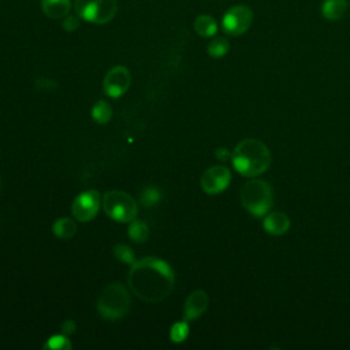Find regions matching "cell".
Listing matches in <instances>:
<instances>
[{
	"label": "cell",
	"mask_w": 350,
	"mask_h": 350,
	"mask_svg": "<svg viewBox=\"0 0 350 350\" xmlns=\"http://www.w3.org/2000/svg\"><path fill=\"white\" fill-rule=\"evenodd\" d=\"M231 182V171L226 165H212L201 175V189L206 194H219L227 189Z\"/></svg>",
	"instance_id": "9"
},
{
	"label": "cell",
	"mask_w": 350,
	"mask_h": 350,
	"mask_svg": "<svg viewBox=\"0 0 350 350\" xmlns=\"http://www.w3.org/2000/svg\"><path fill=\"white\" fill-rule=\"evenodd\" d=\"M175 283L170 264L157 257H144L131 264L127 276L129 288L134 295L146 302L165 299Z\"/></svg>",
	"instance_id": "1"
},
{
	"label": "cell",
	"mask_w": 350,
	"mask_h": 350,
	"mask_svg": "<svg viewBox=\"0 0 350 350\" xmlns=\"http://www.w3.org/2000/svg\"><path fill=\"white\" fill-rule=\"evenodd\" d=\"M92 118L100 123V124H105L111 120L112 118V108L111 105L104 101V100H100L94 104V107L92 108Z\"/></svg>",
	"instance_id": "17"
},
{
	"label": "cell",
	"mask_w": 350,
	"mask_h": 350,
	"mask_svg": "<svg viewBox=\"0 0 350 350\" xmlns=\"http://www.w3.org/2000/svg\"><path fill=\"white\" fill-rule=\"evenodd\" d=\"M129 237L138 243H142L149 237V228L148 226L141 220H131V224L129 226Z\"/></svg>",
	"instance_id": "19"
},
{
	"label": "cell",
	"mask_w": 350,
	"mask_h": 350,
	"mask_svg": "<svg viewBox=\"0 0 350 350\" xmlns=\"http://www.w3.org/2000/svg\"><path fill=\"white\" fill-rule=\"evenodd\" d=\"M209 298L204 290H194L189 294L183 308V317L186 321H193L201 317L208 309Z\"/></svg>",
	"instance_id": "11"
},
{
	"label": "cell",
	"mask_w": 350,
	"mask_h": 350,
	"mask_svg": "<svg viewBox=\"0 0 350 350\" xmlns=\"http://www.w3.org/2000/svg\"><path fill=\"white\" fill-rule=\"evenodd\" d=\"M75 332V323L72 320H66L62 324V334L64 335H71Z\"/></svg>",
	"instance_id": "26"
},
{
	"label": "cell",
	"mask_w": 350,
	"mask_h": 350,
	"mask_svg": "<svg viewBox=\"0 0 350 350\" xmlns=\"http://www.w3.org/2000/svg\"><path fill=\"white\" fill-rule=\"evenodd\" d=\"M113 256L122 261L123 264H133L135 261L134 258V253L131 250V247H129L127 245H123V243H118L115 245L113 247Z\"/></svg>",
	"instance_id": "22"
},
{
	"label": "cell",
	"mask_w": 350,
	"mask_h": 350,
	"mask_svg": "<svg viewBox=\"0 0 350 350\" xmlns=\"http://www.w3.org/2000/svg\"><path fill=\"white\" fill-rule=\"evenodd\" d=\"M253 22V11L243 4H238L227 10L221 19V27L224 33L230 36L243 34Z\"/></svg>",
	"instance_id": "7"
},
{
	"label": "cell",
	"mask_w": 350,
	"mask_h": 350,
	"mask_svg": "<svg viewBox=\"0 0 350 350\" xmlns=\"http://www.w3.org/2000/svg\"><path fill=\"white\" fill-rule=\"evenodd\" d=\"M189 335V324L186 320L175 323L170 329V339L175 343L183 342Z\"/></svg>",
	"instance_id": "21"
},
{
	"label": "cell",
	"mask_w": 350,
	"mask_h": 350,
	"mask_svg": "<svg viewBox=\"0 0 350 350\" xmlns=\"http://www.w3.org/2000/svg\"><path fill=\"white\" fill-rule=\"evenodd\" d=\"M228 49H230V41L224 37H215L206 46L208 55L215 59L223 57L228 52Z\"/></svg>",
	"instance_id": "18"
},
{
	"label": "cell",
	"mask_w": 350,
	"mask_h": 350,
	"mask_svg": "<svg viewBox=\"0 0 350 350\" xmlns=\"http://www.w3.org/2000/svg\"><path fill=\"white\" fill-rule=\"evenodd\" d=\"M194 30L196 33L200 36V37H204V38H209V37H213L217 31V23L216 21L211 16V15H206V14H201L196 18L194 21Z\"/></svg>",
	"instance_id": "15"
},
{
	"label": "cell",
	"mask_w": 350,
	"mask_h": 350,
	"mask_svg": "<svg viewBox=\"0 0 350 350\" xmlns=\"http://www.w3.org/2000/svg\"><path fill=\"white\" fill-rule=\"evenodd\" d=\"M52 231H53V234L57 238L68 239V238L75 235V232H77V223L71 217H60V219H57L53 223Z\"/></svg>",
	"instance_id": "16"
},
{
	"label": "cell",
	"mask_w": 350,
	"mask_h": 350,
	"mask_svg": "<svg viewBox=\"0 0 350 350\" xmlns=\"http://www.w3.org/2000/svg\"><path fill=\"white\" fill-rule=\"evenodd\" d=\"M272 161L268 146L256 138H246L238 142L231 154V163L237 172L253 178L265 172Z\"/></svg>",
	"instance_id": "2"
},
{
	"label": "cell",
	"mask_w": 350,
	"mask_h": 350,
	"mask_svg": "<svg viewBox=\"0 0 350 350\" xmlns=\"http://www.w3.org/2000/svg\"><path fill=\"white\" fill-rule=\"evenodd\" d=\"M161 198V193L159 189L150 186V187H146L142 193H141V204L145 205V206H152L154 204H157Z\"/></svg>",
	"instance_id": "23"
},
{
	"label": "cell",
	"mask_w": 350,
	"mask_h": 350,
	"mask_svg": "<svg viewBox=\"0 0 350 350\" xmlns=\"http://www.w3.org/2000/svg\"><path fill=\"white\" fill-rule=\"evenodd\" d=\"M131 83L130 71L124 66H115L112 67L104 77L103 81V90L109 97H120L123 93L127 92Z\"/></svg>",
	"instance_id": "10"
},
{
	"label": "cell",
	"mask_w": 350,
	"mask_h": 350,
	"mask_svg": "<svg viewBox=\"0 0 350 350\" xmlns=\"http://www.w3.org/2000/svg\"><path fill=\"white\" fill-rule=\"evenodd\" d=\"M231 154H232V152H230L227 148H217V149L215 150V157H216L219 161H221V163L230 160V159H231Z\"/></svg>",
	"instance_id": "25"
},
{
	"label": "cell",
	"mask_w": 350,
	"mask_h": 350,
	"mask_svg": "<svg viewBox=\"0 0 350 350\" xmlns=\"http://www.w3.org/2000/svg\"><path fill=\"white\" fill-rule=\"evenodd\" d=\"M79 22H81V18L78 15H67L63 18V29L66 31H74L79 27Z\"/></svg>",
	"instance_id": "24"
},
{
	"label": "cell",
	"mask_w": 350,
	"mask_h": 350,
	"mask_svg": "<svg viewBox=\"0 0 350 350\" xmlns=\"http://www.w3.org/2000/svg\"><path fill=\"white\" fill-rule=\"evenodd\" d=\"M347 11L346 0H325L321 7V14L328 21L340 19Z\"/></svg>",
	"instance_id": "14"
},
{
	"label": "cell",
	"mask_w": 350,
	"mask_h": 350,
	"mask_svg": "<svg viewBox=\"0 0 350 350\" xmlns=\"http://www.w3.org/2000/svg\"><path fill=\"white\" fill-rule=\"evenodd\" d=\"M41 10L51 19H63L71 11V0H41Z\"/></svg>",
	"instance_id": "13"
},
{
	"label": "cell",
	"mask_w": 350,
	"mask_h": 350,
	"mask_svg": "<svg viewBox=\"0 0 350 350\" xmlns=\"http://www.w3.org/2000/svg\"><path fill=\"white\" fill-rule=\"evenodd\" d=\"M101 206L107 216L119 223H129L137 216V202L135 200L124 191L111 190L103 196Z\"/></svg>",
	"instance_id": "5"
},
{
	"label": "cell",
	"mask_w": 350,
	"mask_h": 350,
	"mask_svg": "<svg viewBox=\"0 0 350 350\" xmlns=\"http://www.w3.org/2000/svg\"><path fill=\"white\" fill-rule=\"evenodd\" d=\"M290 217L283 212L267 213L262 220V227L267 234L280 237L290 230Z\"/></svg>",
	"instance_id": "12"
},
{
	"label": "cell",
	"mask_w": 350,
	"mask_h": 350,
	"mask_svg": "<svg viewBox=\"0 0 350 350\" xmlns=\"http://www.w3.org/2000/svg\"><path fill=\"white\" fill-rule=\"evenodd\" d=\"M130 302L131 299L126 286L119 282H113L109 283L100 294L97 301V310L98 314L105 320H120L129 312Z\"/></svg>",
	"instance_id": "4"
},
{
	"label": "cell",
	"mask_w": 350,
	"mask_h": 350,
	"mask_svg": "<svg viewBox=\"0 0 350 350\" xmlns=\"http://www.w3.org/2000/svg\"><path fill=\"white\" fill-rule=\"evenodd\" d=\"M77 15L90 23L104 25L113 19L118 10L116 0H75Z\"/></svg>",
	"instance_id": "6"
},
{
	"label": "cell",
	"mask_w": 350,
	"mask_h": 350,
	"mask_svg": "<svg viewBox=\"0 0 350 350\" xmlns=\"http://www.w3.org/2000/svg\"><path fill=\"white\" fill-rule=\"evenodd\" d=\"M103 197L97 190H86L75 197L71 205V212L74 219L78 221L86 223L96 217L100 206H101Z\"/></svg>",
	"instance_id": "8"
},
{
	"label": "cell",
	"mask_w": 350,
	"mask_h": 350,
	"mask_svg": "<svg viewBox=\"0 0 350 350\" xmlns=\"http://www.w3.org/2000/svg\"><path fill=\"white\" fill-rule=\"evenodd\" d=\"M241 204L253 216H265L273 204L272 187L262 179H250L241 189Z\"/></svg>",
	"instance_id": "3"
},
{
	"label": "cell",
	"mask_w": 350,
	"mask_h": 350,
	"mask_svg": "<svg viewBox=\"0 0 350 350\" xmlns=\"http://www.w3.org/2000/svg\"><path fill=\"white\" fill-rule=\"evenodd\" d=\"M72 345L70 342V339L67 338V335L64 334H59V335H53L51 338H48L46 343L44 345V349H52V350H68L71 349Z\"/></svg>",
	"instance_id": "20"
}]
</instances>
